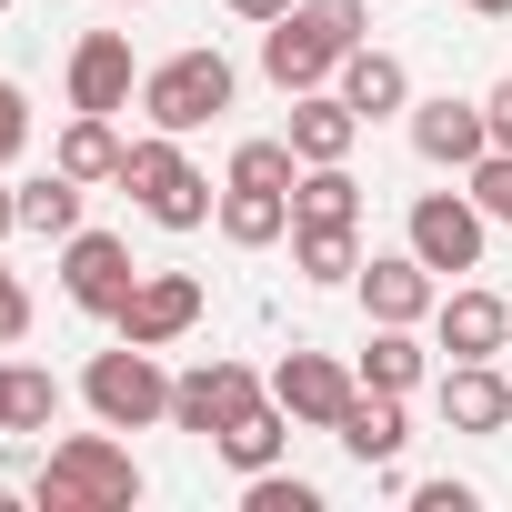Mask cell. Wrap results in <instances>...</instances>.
I'll list each match as a JSON object with an SVG mask.
<instances>
[{
	"mask_svg": "<svg viewBox=\"0 0 512 512\" xmlns=\"http://www.w3.org/2000/svg\"><path fill=\"white\" fill-rule=\"evenodd\" d=\"M372 41V11L362 0H292L282 21H262V81L272 91H322L342 71V51Z\"/></svg>",
	"mask_w": 512,
	"mask_h": 512,
	"instance_id": "cell-1",
	"label": "cell"
},
{
	"mask_svg": "<svg viewBox=\"0 0 512 512\" xmlns=\"http://www.w3.org/2000/svg\"><path fill=\"white\" fill-rule=\"evenodd\" d=\"M31 502H41V512H131V502H141V462L111 442V422H101V432H71V442H51Z\"/></svg>",
	"mask_w": 512,
	"mask_h": 512,
	"instance_id": "cell-2",
	"label": "cell"
},
{
	"mask_svg": "<svg viewBox=\"0 0 512 512\" xmlns=\"http://www.w3.org/2000/svg\"><path fill=\"white\" fill-rule=\"evenodd\" d=\"M121 191L161 221V231H201L211 211H221V191L191 171V151H181V131H151V141H131L121 151Z\"/></svg>",
	"mask_w": 512,
	"mask_h": 512,
	"instance_id": "cell-3",
	"label": "cell"
},
{
	"mask_svg": "<svg viewBox=\"0 0 512 512\" xmlns=\"http://www.w3.org/2000/svg\"><path fill=\"white\" fill-rule=\"evenodd\" d=\"M81 402H91V422H111V432H151V422H171V372H161L151 342H111V352H91Z\"/></svg>",
	"mask_w": 512,
	"mask_h": 512,
	"instance_id": "cell-4",
	"label": "cell"
},
{
	"mask_svg": "<svg viewBox=\"0 0 512 512\" xmlns=\"http://www.w3.org/2000/svg\"><path fill=\"white\" fill-rule=\"evenodd\" d=\"M231 91H241V71H231L221 51H171L161 71H141V121L191 141L211 111H231Z\"/></svg>",
	"mask_w": 512,
	"mask_h": 512,
	"instance_id": "cell-5",
	"label": "cell"
},
{
	"mask_svg": "<svg viewBox=\"0 0 512 512\" xmlns=\"http://www.w3.org/2000/svg\"><path fill=\"white\" fill-rule=\"evenodd\" d=\"M131 282H141V262H131L121 231H71V241H61V292H71V312L111 322V312L131 302Z\"/></svg>",
	"mask_w": 512,
	"mask_h": 512,
	"instance_id": "cell-6",
	"label": "cell"
},
{
	"mask_svg": "<svg viewBox=\"0 0 512 512\" xmlns=\"http://www.w3.org/2000/svg\"><path fill=\"white\" fill-rule=\"evenodd\" d=\"M482 231H492V221H482L472 191H422L412 221H402V241L422 251L432 272H482Z\"/></svg>",
	"mask_w": 512,
	"mask_h": 512,
	"instance_id": "cell-7",
	"label": "cell"
},
{
	"mask_svg": "<svg viewBox=\"0 0 512 512\" xmlns=\"http://www.w3.org/2000/svg\"><path fill=\"white\" fill-rule=\"evenodd\" d=\"M262 392H272V382L251 372V362H191V372L171 382V432H201V442H211L221 422H241Z\"/></svg>",
	"mask_w": 512,
	"mask_h": 512,
	"instance_id": "cell-8",
	"label": "cell"
},
{
	"mask_svg": "<svg viewBox=\"0 0 512 512\" xmlns=\"http://www.w3.org/2000/svg\"><path fill=\"white\" fill-rule=\"evenodd\" d=\"M191 322H201V282H191V272H141L131 302L111 312V332H121V342H151V352H171Z\"/></svg>",
	"mask_w": 512,
	"mask_h": 512,
	"instance_id": "cell-9",
	"label": "cell"
},
{
	"mask_svg": "<svg viewBox=\"0 0 512 512\" xmlns=\"http://www.w3.org/2000/svg\"><path fill=\"white\" fill-rule=\"evenodd\" d=\"M432 302H442V272L422 262V251L402 241V251H372V262H362V312L372 322H432Z\"/></svg>",
	"mask_w": 512,
	"mask_h": 512,
	"instance_id": "cell-10",
	"label": "cell"
},
{
	"mask_svg": "<svg viewBox=\"0 0 512 512\" xmlns=\"http://www.w3.org/2000/svg\"><path fill=\"white\" fill-rule=\"evenodd\" d=\"M432 342H442L452 362H502V342H512V302L482 292V282H462V292L432 302Z\"/></svg>",
	"mask_w": 512,
	"mask_h": 512,
	"instance_id": "cell-11",
	"label": "cell"
},
{
	"mask_svg": "<svg viewBox=\"0 0 512 512\" xmlns=\"http://www.w3.org/2000/svg\"><path fill=\"white\" fill-rule=\"evenodd\" d=\"M352 392H362V372H342L332 352H282V372H272V402L292 422H312V432H332L352 412Z\"/></svg>",
	"mask_w": 512,
	"mask_h": 512,
	"instance_id": "cell-12",
	"label": "cell"
},
{
	"mask_svg": "<svg viewBox=\"0 0 512 512\" xmlns=\"http://www.w3.org/2000/svg\"><path fill=\"white\" fill-rule=\"evenodd\" d=\"M141 71H131V31H81L71 51V111H131Z\"/></svg>",
	"mask_w": 512,
	"mask_h": 512,
	"instance_id": "cell-13",
	"label": "cell"
},
{
	"mask_svg": "<svg viewBox=\"0 0 512 512\" xmlns=\"http://www.w3.org/2000/svg\"><path fill=\"white\" fill-rule=\"evenodd\" d=\"M412 151L432 161V171H472L482 151H492V121H482V101H412Z\"/></svg>",
	"mask_w": 512,
	"mask_h": 512,
	"instance_id": "cell-14",
	"label": "cell"
},
{
	"mask_svg": "<svg viewBox=\"0 0 512 512\" xmlns=\"http://www.w3.org/2000/svg\"><path fill=\"white\" fill-rule=\"evenodd\" d=\"M332 432H342V452H352L362 472H392V462H402V442H412V412H402V392H372V382H362V392H352V412H342Z\"/></svg>",
	"mask_w": 512,
	"mask_h": 512,
	"instance_id": "cell-15",
	"label": "cell"
},
{
	"mask_svg": "<svg viewBox=\"0 0 512 512\" xmlns=\"http://www.w3.org/2000/svg\"><path fill=\"white\" fill-rule=\"evenodd\" d=\"M302 161H352V141H362V111L322 81V91H292V131H282Z\"/></svg>",
	"mask_w": 512,
	"mask_h": 512,
	"instance_id": "cell-16",
	"label": "cell"
},
{
	"mask_svg": "<svg viewBox=\"0 0 512 512\" xmlns=\"http://www.w3.org/2000/svg\"><path fill=\"white\" fill-rule=\"evenodd\" d=\"M332 91H342V101H352L362 121H392V111H412V71H402L392 51H372V41H362V51H342Z\"/></svg>",
	"mask_w": 512,
	"mask_h": 512,
	"instance_id": "cell-17",
	"label": "cell"
},
{
	"mask_svg": "<svg viewBox=\"0 0 512 512\" xmlns=\"http://www.w3.org/2000/svg\"><path fill=\"white\" fill-rule=\"evenodd\" d=\"M442 422H452V432H502V422H512L502 362H452V372H442Z\"/></svg>",
	"mask_w": 512,
	"mask_h": 512,
	"instance_id": "cell-18",
	"label": "cell"
},
{
	"mask_svg": "<svg viewBox=\"0 0 512 512\" xmlns=\"http://www.w3.org/2000/svg\"><path fill=\"white\" fill-rule=\"evenodd\" d=\"M211 452H221V462H231L241 482H251V472H272V462L292 452V412H282V402L262 392V402H251L241 422H221V432H211Z\"/></svg>",
	"mask_w": 512,
	"mask_h": 512,
	"instance_id": "cell-19",
	"label": "cell"
},
{
	"mask_svg": "<svg viewBox=\"0 0 512 512\" xmlns=\"http://www.w3.org/2000/svg\"><path fill=\"white\" fill-rule=\"evenodd\" d=\"M221 241L231 251H262V241H282L292 231V191H262V181H221Z\"/></svg>",
	"mask_w": 512,
	"mask_h": 512,
	"instance_id": "cell-20",
	"label": "cell"
},
{
	"mask_svg": "<svg viewBox=\"0 0 512 512\" xmlns=\"http://www.w3.org/2000/svg\"><path fill=\"white\" fill-rule=\"evenodd\" d=\"M292 221L362 231V181H352V161H302V181H292Z\"/></svg>",
	"mask_w": 512,
	"mask_h": 512,
	"instance_id": "cell-21",
	"label": "cell"
},
{
	"mask_svg": "<svg viewBox=\"0 0 512 512\" xmlns=\"http://www.w3.org/2000/svg\"><path fill=\"white\" fill-rule=\"evenodd\" d=\"M422 372H432V352L412 342V322H372V342H362V382L412 402V392H422Z\"/></svg>",
	"mask_w": 512,
	"mask_h": 512,
	"instance_id": "cell-22",
	"label": "cell"
},
{
	"mask_svg": "<svg viewBox=\"0 0 512 512\" xmlns=\"http://www.w3.org/2000/svg\"><path fill=\"white\" fill-rule=\"evenodd\" d=\"M292 272L302 282H362V231H332V221H292Z\"/></svg>",
	"mask_w": 512,
	"mask_h": 512,
	"instance_id": "cell-23",
	"label": "cell"
},
{
	"mask_svg": "<svg viewBox=\"0 0 512 512\" xmlns=\"http://www.w3.org/2000/svg\"><path fill=\"white\" fill-rule=\"evenodd\" d=\"M121 151H131V141L111 131V111H71V131H61L51 161H61L71 181H121Z\"/></svg>",
	"mask_w": 512,
	"mask_h": 512,
	"instance_id": "cell-24",
	"label": "cell"
},
{
	"mask_svg": "<svg viewBox=\"0 0 512 512\" xmlns=\"http://www.w3.org/2000/svg\"><path fill=\"white\" fill-rule=\"evenodd\" d=\"M81 191H91V181H71V171L51 161L41 181H21V231H41V241H71V231H81Z\"/></svg>",
	"mask_w": 512,
	"mask_h": 512,
	"instance_id": "cell-25",
	"label": "cell"
},
{
	"mask_svg": "<svg viewBox=\"0 0 512 512\" xmlns=\"http://www.w3.org/2000/svg\"><path fill=\"white\" fill-rule=\"evenodd\" d=\"M231 181H262V191H292V181H302V151H292V141H241V151H231Z\"/></svg>",
	"mask_w": 512,
	"mask_h": 512,
	"instance_id": "cell-26",
	"label": "cell"
},
{
	"mask_svg": "<svg viewBox=\"0 0 512 512\" xmlns=\"http://www.w3.org/2000/svg\"><path fill=\"white\" fill-rule=\"evenodd\" d=\"M241 512H322V492H312L302 472L272 462V472H251V482H241Z\"/></svg>",
	"mask_w": 512,
	"mask_h": 512,
	"instance_id": "cell-27",
	"label": "cell"
},
{
	"mask_svg": "<svg viewBox=\"0 0 512 512\" xmlns=\"http://www.w3.org/2000/svg\"><path fill=\"white\" fill-rule=\"evenodd\" d=\"M472 201H482V221H512V151L472 161Z\"/></svg>",
	"mask_w": 512,
	"mask_h": 512,
	"instance_id": "cell-28",
	"label": "cell"
},
{
	"mask_svg": "<svg viewBox=\"0 0 512 512\" xmlns=\"http://www.w3.org/2000/svg\"><path fill=\"white\" fill-rule=\"evenodd\" d=\"M21 151H31V91H21V81H0V171H11Z\"/></svg>",
	"mask_w": 512,
	"mask_h": 512,
	"instance_id": "cell-29",
	"label": "cell"
},
{
	"mask_svg": "<svg viewBox=\"0 0 512 512\" xmlns=\"http://www.w3.org/2000/svg\"><path fill=\"white\" fill-rule=\"evenodd\" d=\"M51 422H61V382L21 362V432H51Z\"/></svg>",
	"mask_w": 512,
	"mask_h": 512,
	"instance_id": "cell-30",
	"label": "cell"
},
{
	"mask_svg": "<svg viewBox=\"0 0 512 512\" xmlns=\"http://www.w3.org/2000/svg\"><path fill=\"white\" fill-rule=\"evenodd\" d=\"M21 332H31V282L0 262V342H21Z\"/></svg>",
	"mask_w": 512,
	"mask_h": 512,
	"instance_id": "cell-31",
	"label": "cell"
},
{
	"mask_svg": "<svg viewBox=\"0 0 512 512\" xmlns=\"http://www.w3.org/2000/svg\"><path fill=\"white\" fill-rule=\"evenodd\" d=\"M412 512H482L472 482H412Z\"/></svg>",
	"mask_w": 512,
	"mask_h": 512,
	"instance_id": "cell-32",
	"label": "cell"
},
{
	"mask_svg": "<svg viewBox=\"0 0 512 512\" xmlns=\"http://www.w3.org/2000/svg\"><path fill=\"white\" fill-rule=\"evenodd\" d=\"M482 121H492V151H512V81L482 91Z\"/></svg>",
	"mask_w": 512,
	"mask_h": 512,
	"instance_id": "cell-33",
	"label": "cell"
},
{
	"mask_svg": "<svg viewBox=\"0 0 512 512\" xmlns=\"http://www.w3.org/2000/svg\"><path fill=\"white\" fill-rule=\"evenodd\" d=\"M0 432H21V362H0Z\"/></svg>",
	"mask_w": 512,
	"mask_h": 512,
	"instance_id": "cell-34",
	"label": "cell"
},
{
	"mask_svg": "<svg viewBox=\"0 0 512 512\" xmlns=\"http://www.w3.org/2000/svg\"><path fill=\"white\" fill-rule=\"evenodd\" d=\"M221 11H231V21H282L292 0H221Z\"/></svg>",
	"mask_w": 512,
	"mask_h": 512,
	"instance_id": "cell-35",
	"label": "cell"
},
{
	"mask_svg": "<svg viewBox=\"0 0 512 512\" xmlns=\"http://www.w3.org/2000/svg\"><path fill=\"white\" fill-rule=\"evenodd\" d=\"M21 231V181H0V241Z\"/></svg>",
	"mask_w": 512,
	"mask_h": 512,
	"instance_id": "cell-36",
	"label": "cell"
},
{
	"mask_svg": "<svg viewBox=\"0 0 512 512\" xmlns=\"http://www.w3.org/2000/svg\"><path fill=\"white\" fill-rule=\"evenodd\" d=\"M462 11H482V21H512V0H462Z\"/></svg>",
	"mask_w": 512,
	"mask_h": 512,
	"instance_id": "cell-37",
	"label": "cell"
},
{
	"mask_svg": "<svg viewBox=\"0 0 512 512\" xmlns=\"http://www.w3.org/2000/svg\"><path fill=\"white\" fill-rule=\"evenodd\" d=\"M111 11H141V0H111Z\"/></svg>",
	"mask_w": 512,
	"mask_h": 512,
	"instance_id": "cell-38",
	"label": "cell"
},
{
	"mask_svg": "<svg viewBox=\"0 0 512 512\" xmlns=\"http://www.w3.org/2000/svg\"><path fill=\"white\" fill-rule=\"evenodd\" d=\"M0 11H11V0H0Z\"/></svg>",
	"mask_w": 512,
	"mask_h": 512,
	"instance_id": "cell-39",
	"label": "cell"
}]
</instances>
